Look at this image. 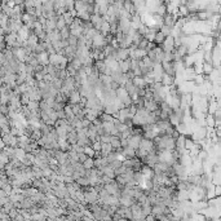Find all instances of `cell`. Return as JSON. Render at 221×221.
<instances>
[{
    "instance_id": "cell-1",
    "label": "cell",
    "mask_w": 221,
    "mask_h": 221,
    "mask_svg": "<svg viewBox=\"0 0 221 221\" xmlns=\"http://www.w3.org/2000/svg\"><path fill=\"white\" fill-rule=\"evenodd\" d=\"M173 49H174L173 38L169 35V36H167L164 39V41L162 43V51L164 52V53H171V52H173Z\"/></svg>"
},
{
    "instance_id": "cell-2",
    "label": "cell",
    "mask_w": 221,
    "mask_h": 221,
    "mask_svg": "<svg viewBox=\"0 0 221 221\" xmlns=\"http://www.w3.org/2000/svg\"><path fill=\"white\" fill-rule=\"evenodd\" d=\"M128 141V146L132 148L133 150H138V146H140V141H141V137L140 136H132Z\"/></svg>"
},
{
    "instance_id": "cell-3",
    "label": "cell",
    "mask_w": 221,
    "mask_h": 221,
    "mask_svg": "<svg viewBox=\"0 0 221 221\" xmlns=\"http://www.w3.org/2000/svg\"><path fill=\"white\" fill-rule=\"evenodd\" d=\"M80 95H79V92L78 91H73L70 93L69 96V101H70V104H79L80 102Z\"/></svg>"
},
{
    "instance_id": "cell-4",
    "label": "cell",
    "mask_w": 221,
    "mask_h": 221,
    "mask_svg": "<svg viewBox=\"0 0 221 221\" xmlns=\"http://www.w3.org/2000/svg\"><path fill=\"white\" fill-rule=\"evenodd\" d=\"M164 39H166L164 35L160 33V31H156L155 35H154V40H153V43H154V44H162V43L164 41Z\"/></svg>"
},
{
    "instance_id": "cell-5",
    "label": "cell",
    "mask_w": 221,
    "mask_h": 221,
    "mask_svg": "<svg viewBox=\"0 0 221 221\" xmlns=\"http://www.w3.org/2000/svg\"><path fill=\"white\" fill-rule=\"evenodd\" d=\"M213 70L212 63H207V62H203V75H209Z\"/></svg>"
},
{
    "instance_id": "cell-6",
    "label": "cell",
    "mask_w": 221,
    "mask_h": 221,
    "mask_svg": "<svg viewBox=\"0 0 221 221\" xmlns=\"http://www.w3.org/2000/svg\"><path fill=\"white\" fill-rule=\"evenodd\" d=\"M84 169H92L95 167V159L93 158H87V160L83 163Z\"/></svg>"
},
{
    "instance_id": "cell-7",
    "label": "cell",
    "mask_w": 221,
    "mask_h": 221,
    "mask_svg": "<svg viewBox=\"0 0 221 221\" xmlns=\"http://www.w3.org/2000/svg\"><path fill=\"white\" fill-rule=\"evenodd\" d=\"M83 153L88 156V158H93V156L96 155V153L93 151V149H92L91 146H85V148L83 149Z\"/></svg>"
},
{
    "instance_id": "cell-8",
    "label": "cell",
    "mask_w": 221,
    "mask_h": 221,
    "mask_svg": "<svg viewBox=\"0 0 221 221\" xmlns=\"http://www.w3.org/2000/svg\"><path fill=\"white\" fill-rule=\"evenodd\" d=\"M171 31H172V28L168 27V26H164V25H163V26L160 27V33H162L163 35H164L166 38H167V36H169V35H171Z\"/></svg>"
}]
</instances>
